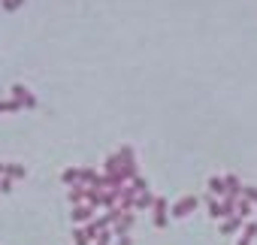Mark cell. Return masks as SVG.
<instances>
[{
  "label": "cell",
  "instance_id": "obj_1",
  "mask_svg": "<svg viewBox=\"0 0 257 245\" xmlns=\"http://www.w3.org/2000/svg\"><path fill=\"white\" fill-rule=\"evenodd\" d=\"M13 100H19L25 109H34V106H37V97H34L25 85H13Z\"/></svg>",
  "mask_w": 257,
  "mask_h": 245
},
{
  "label": "cell",
  "instance_id": "obj_2",
  "mask_svg": "<svg viewBox=\"0 0 257 245\" xmlns=\"http://www.w3.org/2000/svg\"><path fill=\"white\" fill-rule=\"evenodd\" d=\"M112 221H115V233L118 236H127V230H131V224H134V215L131 212H112Z\"/></svg>",
  "mask_w": 257,
  "mask_h": 245
},
{
  "label": "cell",
  "instance_id": "obj_3",
  "mask_svg": "<svg viewBox=\"0 0 257 245\" xmlns=\"http://www.w3.org/2000/svg\"><path fill=\"white\" fill-rule=\"evenodd\" d=\"M197 203H200L197 197H182V203L173 206V215H176V218H188V215L197 209Z\"/></svg>",
  "mask_w": 257,
  "mask_h": 245
},
{
  "label": "cell",
  "instance_id": "obj_4",
  "mask_svg": "<svg viewBox=\"0 0 257 245\" xmlns=\"http://www.w3.org/2000/svg\"><path fill=\"white\" fill-rule=\"evenodd\" d=\"M82 182L91 188H106V176H100L97 170H82Z\"/></svg>",
  "mask_w": 257,
  "mask_h": 245
},
{
  "label": "cell",
  "instance_id": "obj_5",
  "mask_svg": "<svg viewBox=\"0 0 257 245\" xmlns=\"http://www.w3.org/2000/svg\"><path fill=\"white\" fill-rule=\"evenodd\" d=\"M152 209H155V224H158V227H167V200L155 197Z\"/></svg>",
  "mask_w": 257,
  "mask_h": 245
},
{
  "label": "cell",
  "instance_id": "obj_6",
  "mask_svg": "<svg viewBox=\"0 0 257 245\" xmlns=\"http://www.w3.org/2000/svg\"><path fill=\"white\" fill-rule=\"evenodd\" d=\"M209 191L218 194V197H227V182H224V176H212V179H209Z\"/></svg>",
  "mask_w": 257,
  "mask_h": 245
},
{
  "label": "cell",
  "instance_id": "obj_7",
  "mask_svg": "<svg viewBox=\"0 0 257 245\" xmlns=\"http://www.w3.org/2000/svg\"><path fill=\"white\" fill-rule=\"evenodd\" d=\"M134 200H137V191H134V188H121V191H118V203H121V209L134 206Z\"/></svg>",
  "mask_w": 257,
  "mask_h": 245
},
{
  "label": "cell",
  "instance_id": "obj_8",
  "mask_svg": "<svg viewBox=\"0 0 257 245\" xmlns=\"http://www.w3.org/2000/svg\"><path fill=\"white\" fill-rule=\"evenodd\" d=\"M4 176L13 179V182H16V179H25V167H22V164H4Z\"/></svg>",
  "mask_w": 257,
  "mask_h": 245
},
{
  "label": "cell",
  "instance_id": "obj_9",
  "mask_svg": "<svg viewBox=\"0 0 257 245\" xmlns=\"http://www.w3.org/2000/svg\"><path fill=\"white\" fill-rule=\"evenodd\" d=\"M224 182H227V197H239V194H242V185H239V179H236L233 173H227Z\"/></svg>",
  "mask_w": 257,
  "mask_h": 245
},
{
  "label": "cell",
  "instance_id": "obj_10",
  "mask_svg": "<svg viewBox=\"0 0 257 245\" xmlns=\"http://www.w3.org/2000/svg\"><path fill=\"white\" fill-rule=\"evenodd\" d=\"M152 203H155L152 191H143V194H137V200H134V209H149Z\"/></svg>",
  "mask_w": 257,
  "mask_h": 245
},
{
  "label": "cell",
  "instance_id": "obj_11",
  "mask_svg": "<svg viewBox=\"0 0 257 245\" xmlns=\"http://www.w3.org/2000/svg\"><path fill=\"white\" fill-rule=\"evenodd\" d=\"M254 236H257V224H245V233L239 236V242H236V245H251V242H254Z\"/></svg>",
  "mask_w": 257,
  "mask_h": 245
},
{
  "label": "cell",
  "instance_id": "obj_12",
  "mask_svg": "<svg viewBox=\"0 0 257 245\" xmlns=\"http://www.w3.org/2000/svg\"><path fill=\"white\" fill-rule=\"evenodd\" d=\"M242 221H245L242 215H233V218H227V224L221 227V233H236V230L242 227Z\"/></svg>",
  "mask_w": 257,
  "mask_h": 245
},
{
  "label": "cell",
  "instance_id": "obj_13",
  "mask_svg": "<svg viewBox=\"0 0 257 245\" xmlns=\"http://www.w3.org/2000/svg\"><path fill=\"white\" fill-rule=\"evenodd\" d=\"M61 179L73 188V185H79V182H82V170H64V176H61Z\"/></svg>",
  "mask_w": 257,
  "mask_h": 245
},
{
  "label": "cell",
  "instance_id": "obj_14",
  "mask_svg": "<svg viewBox=\"0 0 257 245\" xmlns=\"http://www.w3.org/2000/svg\"><path fill=\"white\" fill-rule=\"evenodd\" d=\"M91 218V206H76L73 209V221H88Z\"/></svg>",
  "mask_w": 257,
  "mask_h": 245
},
{
  "label": "cell",
  "instance_id": "obj_15",
  "mask_svg": "<svg viewBox=\"0 0 257 245\" xmlns=\"http://www.w3.org/2000/svg\"><path fill=\"white\" fill-rule=\"evenodd\" d=\"M82 197H85V188L82 185H73L70 188V203H82Z\"/></svg>",
  "mask_w": 257,
  "mask_h": 245
},
{
  "label": "cell",
  "instance_id": "obj_16",
  "mask_svg": "<svg viewBox=\"0 0 257 245\" xmlns=\"http://www.w3.org/2000/svg\"><path fill=\"white\" fill-rule=\"evenodd\" d=\"M0 7H4L7 13H16L19 7H25V0H0Z\"/></svg>",
  "mask_w": 257,
  "mask_h": 245
},
{
  "label": "cell",
  "instance_id": "obj_17",
  "mask_svg": "<svg viewBox=\"0 0 257 245\" xmlns=\"http://www.w3.org/2000/svg\"><path fill=\"white\" fill-rule=\"evenodd\" d=\"M19 109H22L19 100H4V103H0V112H19Z\"/></svg>",
  "mask_w": 257,
  "mask_h": 245
},
{
  "label": "cell",
  "instance_id": "obj_18",
  "mask_svg": "<svg viewBox=\"0 0 257 245\" xmlns=\"http://www.w3.org/2000/svg\"><path fill=\"white\" fill-rule=\"evenodd\" d=\"M131 188H134L137 194H143V191H149V182H146L143 176H134V185H131Z\"/></svg>",
  "mask_w": 257,
  "mask_h": 245
},
{
  "label": "cell",
  "instance_id": "obj_19",
  "mask_svg": "<svg viewBox=\"0 0 257 245\" xmlns=\"http://www.w3.org/2000/svg\"><path fill=\"white\" fill-rule=\"evenodd\" d=\"M209 215L212 218H221V203L218 200H209Z\"/></svg>",
  "mask_w": 257,
  "mask_h": 245
},
{
  "label": "cell",
  "instance_id": "obj_20",
  "mask_svg": "<svg viewBox=\"0 0 257 245\" xmlns=\"http://www.w3.org/2000/svg\"><path fill=\"white\" fill-rule=\"evenodd\" d=\"M248 212H251V206H248L245 200H239V203H236V215H242V218H248Z\"/></svg>",
  "mask_w": 257,
  "mask_h": 245
},
{
  "label": "cell",
  "instance_id": "obj_21",
  "mask_svg": "<svg viewBox=\"0 0 257 245\" xmlns=\"http://www.w3.org/2000/svg\"><path fill=\"white\" fill-rule=\"evenodd\" d=\"M242 197H248V200L257 203V188H254V185H245V188H242Z\"/></svg>",
  "mask_w": 257,
  "mask_h": 245
},
{
  "label": "cell",
  "instance_id": "obj_22",
  "mask_svg": "<svg viewBox=\"0 0 257 245\" xmlns=\"http://www.w3.org/2000/svg\"><path fill=\"white\" fill-rule=\"evenodd\" d=\"M88 242H91V239H88V233H85V230H79V233H76V245H88Z\"/></svg>",
  "mask_w": 257,
  "mask_h": 245
},
{
  "label": "cell",
  "instance_id": "obj_23",
  "mask_svg": "<svg viewBox=\"0 0 257 245\" xmlns=\"http://www.w3.org/2000/svg\"><path fill=\"white\" fill-rule=\"evenodd\" d=\"M109 239H112V236H109V233H106V230H103V233H100V236H97V239H94V245H109Z\"/></svg>",
  "mask_w": 257,
  "mask_h": 245
},
{
  "label": "cell",
  "instance_id": "obj_24",
  "mask_svg": "<svg viewBox=\"0 0 257 245\" xmlns=\"http://www.w3.org/2000/svg\"><path fill=\"white\" fill-rule=\"evenodd\" d=\"M0 191H4V194L13 191V179H0Z\"/></svg>",
  "mask_w": 257,
  "mask_h": 245
},
{
  "label": "cell",
  "instance_id": "obj_25",
  "mask_svg": "<svg viewBox=\"0 0 257 245\" xmlns=\"http://www.w3.org/2000/svg\"><path fill=\"white\" fill-rule=\"evenodd\" d=\"M115 245H131V239H127V236H118V242Z\"/></svg>",
  "mask_w": 257,
  "mask_h": 245
},
{
  "label": "cell",
  "instance_id": "obj_26",
  "mask_svg": "<svg viewBox=\"0 0 257 245\" xmlns=\"http://www.w3.org/2000/svg\"><path fill=\"white\" fill-rule=\"evenodd\" d=\"M0 173H4V164H0Z\"/></svg>",
  "mask_w": 257,
  "mask_h": 245
}]
</instances>
